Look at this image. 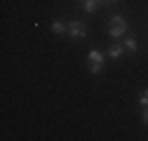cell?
Listing matches in <instances>:
<instances>
[{
    "label": "cell",
    "mask_w": 148,
    "mask_h": 141,
    "mask_svg": "<svg viewBox=\"0 0 148 141\" xmlns=\"http://www.w3.org/2000/svg\"><path fill=\"white\" fill-rule=\"evenodd\" d=\"M125 33H127V21L122 19L120 14H115L113 19H110V24H108V35L118 40V38H122Z\"/></svg>",
    "instance_id": "1"
},
{
    "label": "cell",
    "mask_w": 148,
    "mask_h": 141,
    "mask_svg": "<svg viewBox=\"0 0 148 141\" xmlns=\"http://www.w3.org/2000/svg\"><path fill=\"white\" fill-rule=\"evenodd\" d=\"M87 59L92 61V73H99V70H101V64H103V54H101V52L99 49H92L89 52V54H87Z\"/></svg>",
    "instance_id": "2"
},
{
    "label": "cell",
    "mask_w": 148,
    "mask_h": 141,
    "mask_svg": "<svg viewBox=\"0 0 148 141\" xmlns=\"http://www.w3.org/2000/svg\"><path fill=\"white\" fill-rule=\"evenodd\" d=\"M68 33L73 35V38H85L87 28H85V24H80V21H71V24H68Z\"/></svg>",
    "instance_id": "3"
},
{
    "label": "cell",
    "mask_w": 148,
    "mask_h": 141,
    "mask_svg": "<svg viewBox=\"0 0 148 141\" xmlns=\"http://www.w3.org/2000/svg\"><path fill=\"white\" fill-rule=\"evenodd\" d=\"M99 3H101V0H82V5H85V12H94Z\"/></svg>",
    "instance_id": "4"
},
{
    "label": "cell",
    "mask_w": 148,
    "mask_h": 141,
    "mask_svg": "<svg viewBox=\"0 0 148 141\" xmlns=\"http://www.w3.org/2000/svg\"><path fill=\"white\" fill-rule=\"evenodd\" d=\"M52 31L54 33H64V31H68V26L64 21H52Z\"/></svg>",
    "instance_id": "5"
},
{
    "label": "cell",
    "mask_w": 148,
    "mask_h": 141,
    "mask_svg": "<svg viewBox=\"0 0 148 141\" xmlns=\"http://www.w3.org/2000/svg\"><path fill=\"white\" fill-rule=\"evenodd\" d=\"M108 54H110V59H118V57L122 54V47H120V45H113V47H110V52H108Z\"/></svg>",
    "instance_id": "6"
},
{
    "label": "cell",
    "mask_w": 148,
    "mask_h": 141,
    "mask_svg": "<svg viewBox=\"0 0 148 141\" xmlns=\"http://www.w3.org/2000/svg\"><path fill=\"white\" fill-rule=\"evenodd\" d=\"M125 47H127L129 52H136V40H134V38H127V40H125Z\"/></svg>",
    "instance_id": "7"
},
{
    "label": "cell",
    "mask_w": 148,
    "mask_h": 141,
    "mask_svg": "<svg viewBox=\"0 0 148 141\" xmlns=\"http://www.w3.org/2000/svg\"><path fill=\"white\" fill-rule=\"evenodd\" d=\"M139 103H141V106H148V90H143V92L139 94Z\"/></svg>",
    "instance_id": "8"
},
{
    "label": "cell",
    "mask_w": 148,
    "mask_h": 141,
    "mask_svg": "<svg viewBox=\"0 0 148 141\" xmlns=\"http://www.w3.org/2000/svg\"><path fill=\"white\" fill-rule=\"evenodd\" d=\"M143 120H146V125H148V111H146V113H143Z\"/></svg>",
    "instance_id": "9"
},
{
    "label": "cell",
    "mask_w": 148,
    "mask_h": 141,
    "mask_svg": "<svg viewBox=\"0 0 148 141\" xmlns=\"http://www.w3.org/2000/svg\"><path fill=\"white\" fill-rule=\"evenodd\" d=\"M110 3H118V0H110Z\"/></svg>",
    "instance_id": "10"
}]
</instances>
